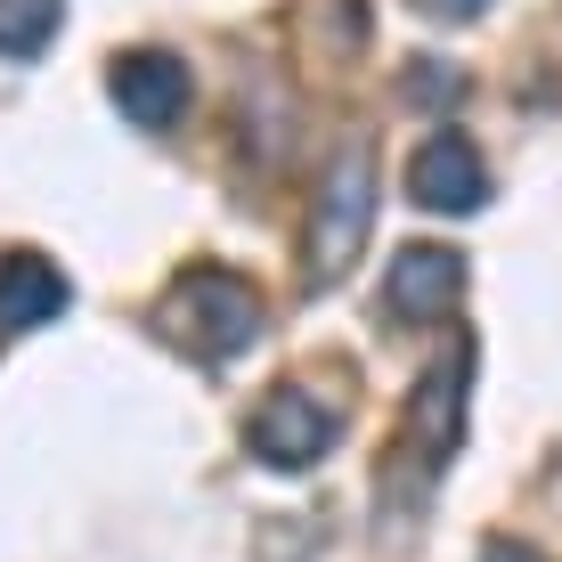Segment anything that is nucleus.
Masks as SVG:
<instances>
[{
	"label": "nucleus",
	"instance_id": "nucleus-6",
	"mask_svg": "<svg viewBox=\"0 0 562 562\" xmlns=\"http://www.w3.org/2000/svg\"><path fill=\"white\" fill-rule=\"evenodd\" d=\"M106 99L123 106V123H139V131H171L188 106H196V74H188V57L180 49H123L106 66Z\"/></svg>",
	"mask_w": 562,
	"mask_h": 562
},
{
	"label": "nucleus",
	"instance_id": "nucleus-2",
	"mask_svg": "<svg viewBox=\"0 0 562 562\" xmlns=\"http://www.w3.org/2000/svg\"><path fill=\"white\" fill-rule=\"evenodd\" d=\"M367 237H375V147L351 139L326 164L318 180V204H310V228H302V278L318 285H342L367 254Z\"/></svg>",
	"mask_w": 562,
	"mask_h": 562
},
{
	"label": "nucleus",
	"instance_id": "nucleus-1",
	"mask_svg": "<svg viewBox=\"0 0 562 562\" xmlns=\"http://www.w3.org/2000/svg\"><path fill=\"white\" fill-rule=\"evenodd\" d=\"M155 335L171 342L180 359H196V367H221V359H237L245 342L261 335V294H254V278H237V269H180L171 278V294L164 310H155Z\"/></svg>",
	"mask_w": 562,
	"mask_h": 562
},
{
	"label": "nucleus",
	"instance_id": "nucleus-10",
	"mask_svg": "<svg viewBox=\"0 0 562 562\" xmlns=\"http://www.w3.org/2000/svg\"><path fill=\"white\" fill-rule=\"evenodd\" d=\"M408 99H432V114H440V106H457V99H464V74L432 66V57H416V66H408Z\"/></svg>",
	"mask_w": 562,
	"mask_h": 562
},
{
	"label": "nucleus",
	"instance_id": "nucleus-7",
	"mask_svg": "<svg viewBox=\"0 0 562 562\" xmlns=\"http://www.w3.org/2000/svg\"><path fill=\"white\" fill-rule=\"evenodd\" d=\"M457 302H464V254L457 245L416 237V245L392 254V269H383V310H392L400 326H440Z\"/></svg>",
	"mask_w": 562,
	"mask_h": 562
},
{
	"label": "nucleus",
	"instance_id": "nucleus-3",
	"mask_svg": "<svg viewBox=\"0 0 562 562\" xmlns=\"http://www.w3.org/2000/svg\"><path fill=\"white\" fill-rule=\"evenodd\" d=\"M335 440H342V416L318 392H302V383H278L245 416V457L269 464V473H310V464L335 457Z\"/></svg>",
	"mask_w": 562,
	"mask_h": 562
},
{
	"label": "nucleus",
	"instance_id": "nucleus-11",
	"mask_svg": "<svg viewBox=\"0 0 562 562\" xmlns=\"http://www.w3.org/2000/svg\"><path fill=\"white\" fill-rule=\"evenodd\" d=\"M424 16H432V25H473V16H490L497 0H416Z\"/></svg>",
	"mask_w": 562,
	"mask_h": 562
},
{
	"label": "nucleus",
	"instance_id": "nucleus-9",
	"mask_svg": "<svg viewBox=\"0 0 562 562\" xmlns=\"http://www.w3.org/2000/svg\"><path fill=\"white\" fill-rule=\"evenodd\" d=\"M66 25V0H0V57H42Z\"/></svg>",
	"mask_w": 562,
	"mask_h": 562
},
{
	"label": "nucleus",
	"instance_id": "nucleus-12",
	"mask_svg": "<svg viewBox=\"0 0 562 562\" xmlns=\"http://www.w3.org/2000/svg\"><path fill=\"white\" fill-rule=\"evenodd\" d=\"M481 562H547V554L521 547V538H481Z\"/></svg>",
	"mask_w": 562,
	"mask_h": 562
},
{
	"label": "nucleus",
	"instance_id": "nucleus-5",
	"mask_svg": "<svg viewBox=\"0 0 562 562\" xmlns=\"http://www.w3.org/2000/svg\"><path fill=\"white\" fill-rule=\"evenodd\" d=\"M408 204L440 212V221H464V212L490 204V155H481V139L432 131V139L408 155Z\"/></svg>",
	"mask_w": 562,
	"mask_h": 562
},
{
	"label": "nucleus",
	"instance_id": "nucleus-4",
	"mask_svg": "<svg viewBox=\"0 0 562 562\" xmlns=\"http://www.w3.org/2000/svg\"><path fill=\"white\" fill-rule=\"evenodd\" d=\"M473 367H481V342L473 335H449V342H440V359L416 375V392H408V449H424V464H449L464 449Z\"/></svg>",
	"mask_w": 562,
	"mask_h": 562
},
{
	"label": "nucleus",
	"instance_id": "nucleus-8",
	"mask_svg": "<svg viewBox=\"0 0 562 562\" xmlns=\"http://www.w3.org/2000/svg\"><path fill=\"white\" fill-rule=\"evenodd\" d=\"M74 302L66 269L49 254H0V335H33V326H57Z\"/></svg>",
	"mask_w": 562,
	"mask_h": 562
}]
</instances>
